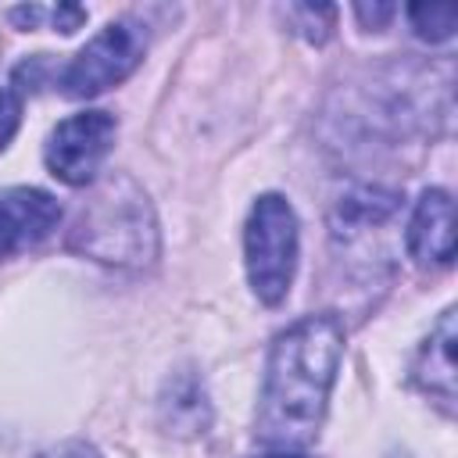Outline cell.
<instances>
[{
  "mask_svg": "<svg viewBox=\"0 0 458 458\" xmlns=\"http://www.w3.org/2000/svg\"><path fill=\"white\" fill-rule=\"evenodd\" d=\"M61 222V204L36 186H14L0 193V258L21 254L43 243Z\"/></svg>",
  "mask_w": 458,
  "mask_h": 458,
  "instance_id": "cell-6",
  "label": "cell"
},
{
  "mask_svg": "<svg viewBox=\"0 0 458 458\" xmlns=\"http://www.w3.org/2000/svg\"><path fill=\"white\" fill-rule=\"evenodd\" d=\"M118 122L111 111H79L54 125L43 147V161L64 186H86L97 179L104 157L111 154Z\"/></svg>",
  "mask_w": 458,
  "mask_h": 458,
  "instance_id": "cell-5",
  "label": "cell"
},
{
  "mask_svg": "<svg viewBox=\"0 0 458 458\" xmlns=\"http://www.w3.org/2000/svg\"><path fill=\"white\" fill-rule=\"evenodd\" d=\"M261 458H311V454H301V451H272V454H261Z\"/></svg>",
  "mask_w": 458,
  "mask_h": 458,
  "instance_id": "cell-17",
  "label": "cell"
},
{
  "mask_svg": "<svg viewBox=\"0 0 458 458\" xmlns=\"http://www.w3.org/2000/svg\"><path fill=\"white\" fill-rule=\"evenodd\" d=\"M147 54V36L132 21H107L61 72L57 86L72 100L100 97L111 86L125 82Z\"/></svg>",
  "mask_w": 458,
  "mask_h": 458,
  "instance_id": "cell-4",
  "label": "cell"
},
{
  "mask_svg": "<svg viewBox=\"0 0 458 458\" xmlns=\"http://www.w3.org/2000/svg\"><path fill=\"white\" fill-rule=\"evenodd\" d=\"M354 14H358V21L365 25V29H383L394 14H397V7L394 4H354Z\"/></svg>",
  "mask_w": 458,
  "mask_h": 458,
  "instance_id": "cell-15",
  "label": "cell"
},
{
  "mask_svg": "<svg viewBox=\"0 0 458 458\" xmlns=\"http://www.w3.org/2000/svg\"><path fill=\"white\" fill-rule=\"evenodd\" d=\"M301 225L297 211L283 193H261L243 225V261L250 290L261 304L276 308L286 301L297 272Z\"/></svg>",
  "mask_w": 458,
  "mask_h": 458,
  "instance_id": "cell-3",
  "label": "cell"
},
{
  "mask_svg": "<svg viewBox=\"0 0 458 458\" xmlns=\"http://www.w3.org/2000/svg\"><path fill=\"white\" fill-rule=\"evenodd\" d=\"M401 208V190H386V186H354L351 193L340 197L336 204V222L351 233L379 225L386 218H394Z\"/></svg>",
  "mask_w": 458,
  "mask_h": 458,
  "instance_id": "cell-10",
  "label": "cell"
},
{
  "mask_svg": "<svg viewBox=\"0 0 458 458\" xmlns=\"http://www.w3.org/2000/svg\"><path fill=\"white\" fill-rule=\"evenodd\" d=\"M408 254L422 268H447L454 261V204L440 186L422 190L408 222Z\"/></svg>",
  "mask_w": 458,
  "mask_h": 458,
  "instance_id": "cell-7",
  "label": "cell"
},
{
  "mask_svg": "<svg viewBox=\"0 0 458 458\" xmlns=\"http://www.w3.org/2000/svg\"><path fill=\"white\" fill-rule=\"evenodd\" d=\"M39 458H100V451L93 444H82V440H72V444H61L54 451H43Z\"/></svg>",
  "mask_w": 458,
  "mask_h": 458,
  "instance_id": "cell-16",
  "label": "cell"
},
{
  "mask_svg": "<svg viewBox=\"0 0 458 458\" xmlns=\"http://www.w3.org/2000/svg\"><path fill=\"white\" fill-rule=\"evenodd\" d=\"M64 243L68 250L114 268L154 265L161 243L147 190L125 172L104 175L82 200Z\"/></svg>",
  "mask_w": 458,
  "mask_h": 458,
  "instance_id": "cell-2",
  "label": "cell"
},
{
  "mask_svg": "<svg viewBox=\"0 0 458 458\" xmlns=\"http://www.w3.org/2000/svg\"><path fill=\"white\" fill-rule=\"evenodd\" d=\"M18 125H21V93L0 86V150L14 140Z\"/></svg>",
  "mask_w": 458,
  "mask_h": 458,
  "instance_id": "cell-13",
  "label": "cell"
},
{
  "mask_svg": "<svg viewBox=\"0 0 458 458\" xmlns=\"http://www.w3.org/2000/svg\"><path fill=\"white\" fill-rule=\"evenodd\" d=\"M411 379L419 390H426L451 411V401H454V308L440 311L433 333L426 336V344L415 354Z\"/></svg>",
  "mask_w": 458,
  "mask_h": 458,
  "instance_id": "cell-8",
  "label": "cell"
},
{
  "mask_svg": "<svg viewBox=\"0 0 458 458\" xmlns=\"http://www.w3.org/2000/svg\"><path fill=\"white\" fill-rule=\"evenodd\" d=\"M408 21H411V32L426 43H444L454 36V21H458V11L451 4H415L408 7Z\"/></svg>",
  "mask_w": 458,
  "mask_h": 458,
  "instance_id": "cell-12",
  "label": "cell"
},
{
  "mask_svg": "<svg viewBox=\"0 0 458 458\" xmlns=\"http://www.w3.org/2000/svg\"><path fill=\"white\" fill-rule=\"evenodd\" d=\"M161 426L175 437H197L211 426V401H208V390L200 383L197 372L182 369V372H172V379L165 383L161 390Z\"/></svg>",
  "mask_w": 458,
  "mask_h": 458,
  "instance_id": "cell-9",
  "label": "cell"
},
{
  "mask_svg": "<svg viewBox=\"0 0 458 458\" xmlns=\"http://www.w3.org/2000/svg\"><path fill=\"white\" fill-rule=\"evenodd\" d=\"M47 18H50V25H54L57 32L72 36L75 29H82L86 7H79V4H57V7H47Z\"/></svg>",
  "mask_w": 458,
  "mask_h": 458,
  "instance_id": "cell-14",
  "label": "cell"
},
{
  "mask_svg": "<svg viewBox=\"0 0 458 458\" xmlns=\"http://www.w3.org/2000/svg\"><path fill=\"white\" fill-rule=\"evenodd\" d=\"M344 358V326L333 311L304 315L286 326L268 351L254 433L276 447H308L326 419L336 369Z\"/></svg>",
  "mask_w": 458,
  "mask_h": 458,
  "instance_id": "cell-1",
  "label": "cell"
},
{
  "mask_svg": "<svg viewBox=\"0 0 458 458\" xmlns=\"http://www.w3.org/2000/svg\"><path fill=\"white\" fill-rule=\"evenodd\" d=\"M286 18H290L293 32L304 36L308 43H326L336 29V7L333 4H290Z\"/></svg>",
  "mask_w": 458,
  "mask_h": 458,
  "instance_id": "cell-11",
  "label": "cell"
}]
</instances>
